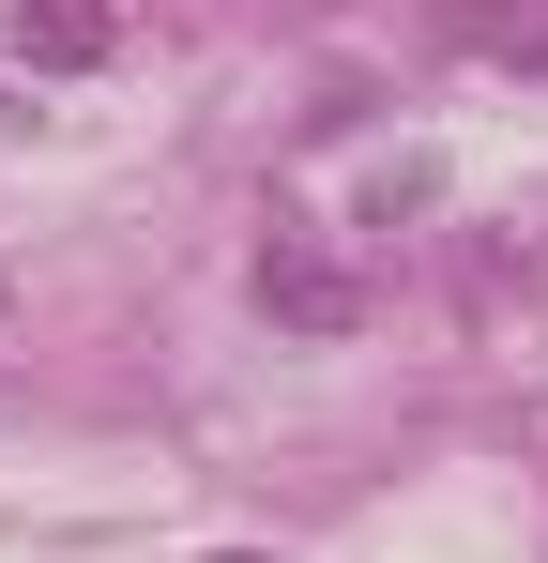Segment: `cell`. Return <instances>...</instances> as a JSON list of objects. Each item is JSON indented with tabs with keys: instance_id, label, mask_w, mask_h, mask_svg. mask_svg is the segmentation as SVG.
<instances>
[{
	"instance_id": "6da1fadb",
	"label": "cell",
	"mask_w": 548,
	"mask_h": 563,
	"mask_svg": "<svg viewBox=\"0 0 548 563\" xmlns=\"http://www.w3.org/2000/svg\"><path fill=\"white\" fill-rule=\"evenodd\" d=\"M15 62H31V77H91V62H122V0H15Z\"/></svg>"
},
{
	"instance_id": "7a4b0ae2",
	"label": "cell",
	"mask_w": 548,
	"mask_h": 563,
	"mask_svg": "<svg viewBox=\"0 0 548 563\" xmlns=\"http://www.w3.org/2000/svg\"><path fill=\"white\" fill-rule=\"evenodd\" d=\"M260 305L289 320V335H351V320H365V275L305 260V244H260Z\"/></svg>"
},
{
	"instance_id": "3957f363",
	"label": "cell",
	"mask_w": 548,
	"mask_h": 563,
	"mask_svg": "<svg viewBox=\"0 0 548 563\" xmlns=\"http://www.w3.org/2000/svg\"><path fill=\"white\" fill-rule=\"evenodd\" d=\"M457 31H503V0H457Z\"/></svg>"
}]
</instances>
